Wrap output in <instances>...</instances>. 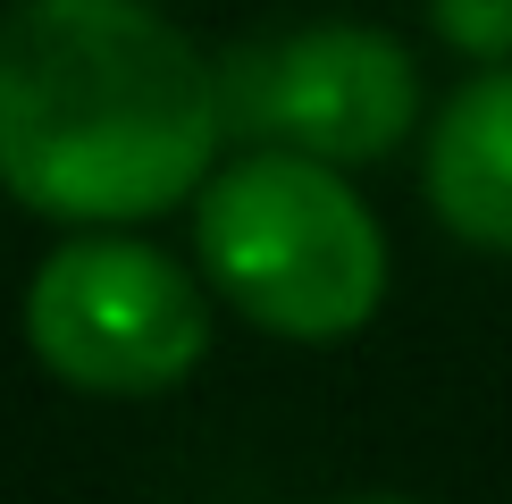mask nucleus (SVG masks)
<instances>
[{"mask_svg": "<svg viewBox=\"0 0 512 504\" xmlns=\"http://www.w3.org/2000/svg\"><path fill=\"white\" fill-rule=\"evenodd\" d=\"M429 26L471 59H512V0H429Z\"/></svg>", "mask_w": 512, "mask_h": 504, "instance_id": "6", "label": "nucleus"}, {"mask_svg": "<svg viewBox=\"0 0 512 504\" xmlns=\"http://www.w3.org/2000/svg\"><path fill=\"white\" fill-rule=\"evenodd\" d=\"M26 345L76 395H168L210 353V294L160 244L84 227L34 269Z\"/></svg>", "mask_w": 512, "mask_h": 504, "instance_id": "3", "label": "nucleus"}, {"mask_svg": "<svg viewBox=\"0 0 512 504\" xmlns=\"http://www.w3.org/2000/svg\"><path fill=\"white\" fill-rule=\"evenodd\" d=\"M194 252L202 278L252 328L294 336V345L353 336L387 303V236L370 202L345 185L336 160L286 152V143H252L244 160L202 177Z\"/></svg>", "mask_w": 512, "mask_h": 504, "instance_id": "2", "label": "nucleus"}, {"mask_svg": "<svg viewBox=\"0 0 512 504\" xmlns=\"http://www.w3.org/2000/svg\"><path fill=\"white\" fill-rule=\"evenodd\" d=\"M429 210L471 252H512V68L487 59L429 126Z\"/></svg>", "mask_w": 512, "mask_h": 504, "instance_id": "5", "label": "nucleus"}, {"mask_svg": "<svg viewBox=\"0 0 512 504\" xmlns=\"http://www.w3.org/2000/svg\"><path fill=\"white\" fill-rule=\"evenodd\" d=\"M219 68L152 0H17L0 17V194L59 227H135L202 194Z\"/></svg>", "mask_w": 512, "mask_h": 504, "instance_id": "1", "label": "nucleus"}, {"mask_svg": "<svg viewBox=\"0 0 512 504\" xmlns=\"http://www.w3.org/2000/svg\"><path fill=\"white\" fill-rule=\"evenodd\" d=\"M219 93H227V135L286 143V152L336 168L387 160L420 118L412 51L378 26H345V17L244 42L219 68Z\"/></svg>", "mask_w": 512, "mask_h": 504, "instance_id": "4", "label": "nucleus"}]
</instances>
